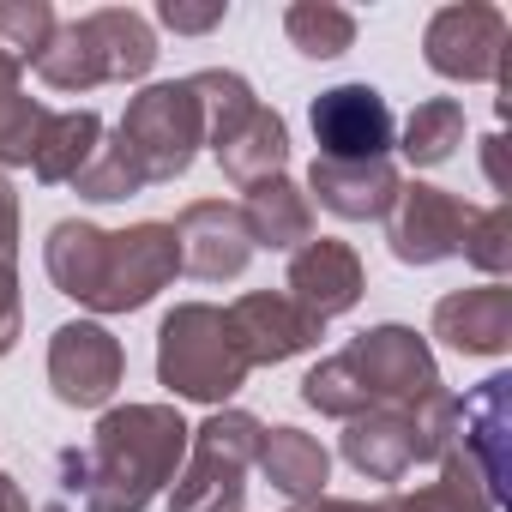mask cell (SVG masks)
Masks as SVG:
<instances>
[{
	"instance_id": "33",
	"label": "cell",
	"mask_w": 512,
	"mask_h": 512,
	"mask_svg": "<svg viewBox=\"0 0 512 512\" xmlns=\"http://www.w3.org/2000/svg\"><path fill=\"white\" fill-rule=\"evenodd\" d=\"M0 253L19 260V193H13L7 175H0Z\"/></svg>"
},
{
	"instance_id": "35",
	"label": "cell",
	"mask_w": 512,
	"mask_h": 512,
	"mask_svg": "<svg viewBox=\"0 0 512 512\" xmlns=\"http://www.w3.org/2000/svg\"><path fill=\"white\" fill-rule=\"evenodd\" d=\"M500 145H506V139L494 133V139H488V181H494V187H506V175H500Z\"/></svg>"
},
{
	"instance_id": "24",
	"label": "cell",
	"mask_w": 512,
	"mask_h": 512,
	"mask_svg": "<svg viewBox=\"0 0 512 512\" xmlns=\"http://www.w3.org/2000/svg\"><path fill=\"white\" fill-rule=\"evenodd\" d=\"M458 145H464V103H458V97H428V103H416V109L404 115L392 151H404V163H416V169H434V163H446Z\"/></svg>"
},
{
	"instance_id": "21",
	"label": "cell",
	"mask_w": 512,
	"mask_h": 512,
	"mask_svg": "<svg viewBox=\"0 0 512 512\" xmlns=\"http://www.w3.org/2000/svg\"><path fill=\"white\" fill-rule=\"evenodd\" d=\"M241 223L253 235V253L272 247V253H296L314 241V199L290 181V175H272L260 187H247L241 199Z\"/></svg>"
},
{
	"instance_id": "3",
	"label": "cell",
	"mask_w": 512,
	"mask_h": 512,
	"mask_svg": "<svg viewBox=\"0 0 512 512\" xmlns=\"http://www.w3.org/2000/svg\"><path fill=\"white\" fill-rule=\"evenodd\" d=\"M247 356L229 332V314L211 302H181L163 314L157 326V380L187 398V404H211L223 410L241 386H247Z\"/></svg>"
},
{
	"instance_id": "28",
	"label": "cell",
	"mask_w": 512,
	"mask_h": 512,
	"mask_svg": "<svg viewBox=\"0 0 512 512\" xmlns=\"http://www.w3.org/2000/svg\"><path fill=\"white\" fill-rule=\"evenodd\" d=\"M458 253H464V260H470L488 284H500V278L512 272V211H506V205H476L470 223H464Z\"/></svg>"
},
{
	"instance_id": "5",
	"label": "cell",
	"mask_w": 512,
	"mask_h": 512,
	"mask_svg": "<svg viewBox=\"0 0 512 512\" xmlns=\"http://www.w3.org/2000/svg\"><path fill=\"white\" fill-rule=\"evenodd\" d=\"M115 145L127 151V163L139 169L145 187H163L175 175L193 169L199 145H205V115H199V97L187 79H169V85H145L121 127H115Z\"/></svg>"
},
{
	"instance_id": "23",
	"label": "cell",
	"mask_w": 512,
	"mask_h": 512,
	"mask_svg": "<svg viewBox=\"0 0 512 512\" xmlns=\"http://www.w3.org/2000/svg\"><path fill=\"white\" fill-rule=\"evenodd\" d=\"M97 145H103V115L97 109H49V127L37 139L31 169H37L43 187H73L85 175V163L97 157Z\"/></svg>"
},
{
	"instance_id": "26",
	"label": "cell",
	"mask_w": 512,
	"mask_h": 512,
	"mask_svg": "<svg viewBox=\"0 0 512 512\" xmlns=\"http://www.w3.org/2000/svg\"><path fill=\"white\" fill-rule=\"evenodd\" d=\"M284 37L308 61H338V55L356 49V13L332 7V0H296L284 13Z\"/></svg>"
},
{
	"instance_id": "1",
	"label": "cell",
	"mask_w": 512,
	"mask_h": 512,
	"mask_svg": "<svg viewBox=\"0 0 512 512\" xmlns=\"http://www.w3.org/2000/svg\"><path fill=\"white\" fill-rule=\"evenodd\" d=\"M187 422L175 404H121L103 410L91 446H61V488L85 500V512H145L187 458Z\"/></svg>"
},
{
	"instance_id": "20",
	"label": "cell",
	"mask_w": 512,
	"mask_h": 512,
	"mask_svg": "<svg viewBox=\"0 0 512 512\" xmlns=\"http://www.w3.org/2000/svg\"><path fill=\"white\" fill-rule=\"evenodd\" d=\"M103 260H109V229H97V223H85V217H61V223L49 229V241H43V272H49V284H55L67 302H79V308L97 302V290H103Z\"/></svg>"
},
{
	"instance_id": "25",
	"label": "cell",
	"mask_w": 512,
	"mask_h": 512,
	"mask_svg": "<svg viewBox=\"0 0 512 512\" xmlns=\"http://www.w3.org/2000/svg\"><path fill=\"white\" fill-rule=\"evenodd\" d=\"M392 500H398V512H500L494 494L482 488V476H476L458 452H440V458H434V482L398 488Z\"/></svg>"
},
{
	"instance_id": "15",
	"label": "cell",
	"mask_w": 512,
	"mask_h": 512,
	"mask_svg": "<svg viewBox=\"0 0 512 512\" xmlns=\"http://www.w3.org/2000/svg\"><path fill=\"white\" fill-rule=\"evenodd\" d=\"M368 290V272H362V253L350 241H332V235H314L308 247L290 253V272H284V296L296 308H308L320 326H332L338 314H350Z\"/></svg>"
},
{
	"instance_id": "11",
	"label": "cell",
	"mask_w": 512,
	"mask_h": 512,
	"mask_svg": "<svg viewBox=\"0 0 512 512\" xmlns=\"http://www.w3.org/2000/svg\"><path fill=\"white\" fill-rule=\"evenodd\" d=\"M127 380V350L97 320H67L49 338V386L67 410H103Z\"/></svg>"
},
{
	"instance_id": "13",
	"label": "cell",
	"mask_w": 512,
	"mask_h": 512,
	"mask_svg": "<svg viewBox=\"0 0 512 512\" xmlns=\"http://www.w3.org/2000/svg\"><path fill=\"white\" fill-rule=\"evenodd\" d=\"M169 229L181 247V272L199 284H235L253 260V235L241 223V205H229V199H193V205H181V217Z\"/></svg>"
},
{
	"instance_id": "30",
	"label": "cell",
	"mask_w": 512,
	"mask_h": 512,
	"mask_svg": "<svg viewBox=\"0 0 512 512\" xmlns=\"http://www.w3.org/2000/svg\"><path fill=\"white\" fill-rule=\"evenodd\" d=\"M73 187H79V199H91V205H115V199H133V193H145L139 169L127 163V151H121L115 139H103V145H97V157L85 163V175H79Z\"/></svg>"
},
{
	"instance_id": "34",
	"label": "cell",
	"mask_w": 512,
	"mask_h": 512,
	"mask_svg": "<svg viewBox=\"0 0 512 512\" xmlns=\"http://www.w3.org/2000/svg\"><path fill=\"white\" fill-rule=\"evenodd\" d=\"M0 512H37V506H31V494H25L13 476H0Z\"/></svg>"
},
{
	"instance_id": "10",
	"label": "cell",
	"mask_w": 512,
	"mask_h": 512,
	"mask_svg": "<svg viewBox=\"0 0 512 512\" xmlns=\"http://www.w3.org/2000/svg\"><path fill=\"white\" fill-rule=\"evenodd\" d=\"M308 127H314L320 157H332V163H374V157H392V145H398V115L374 85L320 91L308 109Z\"/></svg>"
},
{
	"instance_id": "14",
	"label": "cell",
	"mask_w": 512,
	"mask_h": 512,
	"mask_svg": "<svg viewBox=\"0 0 512 512\" xmlns=\"http://www.w3.org/2000/svg\"><path fill=\"white\" fill-rule=\"evenodd\" d=\"M506 434H512V374H488L470 398H452V440H446V452H458L482 476L494 506L506 500Z\"/></svg>"
},
{
	"instance_id": "32",
	"label": "cell",
	"mask_w": 512,
	"mask_h": 512,
	"mask_svg": "<svg viewBox=\"0 0 512 512\" xmlns=\"http://www.w3.org/2000/svg\"><path fill=\"white\" fill-rule=\"evenodd\" d=\"M25 332V302H19V260L13 253H0V356H13Z\"/></svg>"
},
{
	"instance_id": "16",
	"label": "cell",
	"mask_w": 512,
	"mask_h": 512,
	"mask_svg": "<svg viewBox=\"0 0 512 512\" xmlns=\"http://www.w3.org/2000/svg\"><path fill=\"white\" fill-rule=\"evenodd\" d=\"M434 338L458 356H506L512 350V290L476 284L434 302Z\"/></svg>"
},
{
	"instance_id": "7",
	"label": "cell",
	"mask_w": 512,
	"mask_h": 512,
	"mask_svg": "<svg viewBox=\"0 0 512 512\" xmlns=\"http://www.w3.org/2000/svg\"><path fill=\"white\" fill-rule=\"evenodd\" d=\"M506 13L464 0V7H440L422 31V61L452 79V85H494L506 67Z\"/></svg>"
},
{
	"instance_id": "29",
	"label": "cell",
	"mask_w": 512,
	"mask_h": 512,
	"mask_svg": "<svg viewBox=\"0 0 512 512\" xmlns=\"http://www.w3.org/2000/svg\"><path fill=\"white\" fill-rule=\"evenodd\" d=\"M43 127H49V103L43 97H25V85L0 97V169H25L37 157Z\"/></svg>"
},
{
	"instance_id": "8",
	"label": "cell",
	"mask_w": 512,
	"mask_h": 512,
	"mask_svg": "<svg viewBox=\"0 0 512 512\" xmlns=\"http://www.w3.org/2000/svg\"><path fill=\"white\" fill-rule=\"evenodd\" d=\"M181 272V247L169 223H133L109 235V260H103V290L91 302V314H139L145 302H157Z\"/></svg>"
},
{
	"instance_id": "22",
	"label": "cell",
	"mask_w": 512,
	"mask_h": 512,
	"mask_svg": "<svg viewBox=\"0 0 512 512\" xmlns=\"http://www.w3.org/2000/svg\"><path fill=\"white\" fill-rule=\"evenodd\" d=\"M260 476L284 494V500H296V506H308V500H320L326 494V482H332V452L314 440V434H302V428H266V440H260Z\"/></svg>"
},
{
	"instance_id": "36",
	"label": "cell",
	"mask_w": 512,
	"mask_h": 512,
	"mask_svg": "<svg viewBox=\"0 0 512 512\" xmlns=\"http://www.w3.org/2000/svg\"><path fill=\"white\" fill-rule=\"evenodd\" d=\"M368 512H398V500H392V494H380V500H368Z\"/></svg>"
},
{
	"instance_id": "17",
	"label": "cell",
	"mask_w": 512,
	"mask_h": 512,
	"mask_svg": "<svg viewBox=\"0 0 512 512\" xmlns=\"http://www.w3.org/2000/svg\"><path fill=\"white\" fill-rule=\"evenodd\" d=\"M404 175L392 157H374V163H332V157H314L308 169V199H320L332 217L344 223H380L398 199Z\"/></svg>"
},
{
	"instance_id": "31",
	"label": "cell",
	"mask_w": 512,
	"mask_h": 512,
	"mask_svg": "<svg viewBox=\"0 0 512 512\" xmlns=\"http://www.w3.org/2000/svg\"><path fill=\"white\" fill-rule=\"evenodd\" d=\"M223 19H229L223 0H205V7H193V0H163V7H157V25H169L175 37H205Z\"/></svg>"
},
{
	"instance_id": "2",
	"label": "cell",
	"mask_w": 512,
	"mask_h": 512,
	"mask_svg": "<svg viewBox=\"0 0 512 512\" xmlns=\"http://www.w3.org/2000/svg\"><path fill=\"white\" fill-rule=\"evenodd\" d=\"M157 67V31L133 7H97L67 19L37 61V79L61 97H85L97 85H133Z\"/></svg>"
},
{
	"instance_id": "19",
	"label": "cell",
	"mask_w": 512,
	"mask_h": 512,
	"mask_svg": "<svg viewBox=\"0 0 512 512\" xmlns=\"http://www.w3.org/2000/svg\"><path fill=\"white\" fill-rule=\"evenodd\" d=\"M211 157H217L223 181L247 193V187H260V181L284 175V163H290V127H284L278 109L253 103L241 121H229V127L211 139Z\"/></svg>"
},
{
	"instance_id": "18",
	"label": "cell",
	"mask_w": 512,
	"mask_h": 512,
	"mask_svg": "<svg viewBox=\"0 0 512 512\" xmlns=\"http://www.w3.org/2000/svg\"><path fill=\"white\" fill-rule=\"evenodd\" d=\"M344 464L368 482H404L422 458V428L410 410H362L344 422Z\"/></svg>"
},
{
	"instance_id": "6",
	"label": "cell",
	"mask_w": 512,
	"mask_h": 512,
	"mask_svg": "<svg viewBox=\"0 0 512 512\" xmlns=\"http://www.w3.org/2000/svg\"><path fill=\"white\" fill-rule=\"evenodd\" d=\"M338 362L350 368L368 410H416L434 392H446L428 338H416L410 326H368L362 338L338 350Z\"/></svg>"
},
{
	"instance_id": "4",
	"label": "cell",
	"mask_w": 512,
	"mask_h": 512,
	"mask_svg": "<svg viewBox=\"0 0 512 512\" xmlns=\"http://www.w3.org/2000/svg\"><path fill=\"white\" fill-rule=\"evenodd\" d=\"M266 422L247 410H211L187 434V458L169 482V512H241L247 506V470L260 458Z\"/></svg>"
},
{
	"instance_id": "27",
	"label": "cell",
	"mask_w": 512,
	"mask_h": 512,
	"mask_svg": "<svg viewBox=\"0 0 512 512\" xmlns=\"http://www.w3.org/2000/svg\"><path fill=\"white\" fill-rule=\"evenodd\" d=\"M55 31H61V19L49 0H0V61H13L19 73L43 61Z\"/></svg>"
},
{
	"instance_id": "12",
	"label": "cell",
	"mask_w": 512,
	"mask_h": 512,
	"mask_svg": "<svg viewBox=\"0 0 512 512\" xmlns=\"http://www.w3.org/2000/svg\"><path fill=\"white\" fill-rule=\"evenodd\" d=\"M223 314H229V332H235L247 368L296 362V356H308V350L326 338V326H320L308 308H296L284 290H247V296H235Z\"/></svg>"
},
{
	"instance_id": "9",
	"label": "cell",
	"mask_w": 512,
	"mask_h": 512,
	"mask_svg": "<svg viewBox=\"0 0 512 512\" xmlns=\"http://www.w3.org/2000/svg\"><path fill=\"white\" fill-rule=\"evenodd\" d=\"M470 199H458L452 187H434V181H404L392 211L380 217L386 223V247L398 266H440V260H458V241H464V223H470Z\"/></svg>"
}]
</instances>
